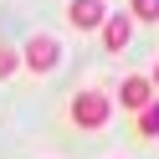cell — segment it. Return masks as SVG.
Returning a JSON list of instances; mask_svg holds the SVG:
<instances>
[{
	"instance_id": "6da1fadb",
	"label": "cell",
	"mask_w": 159,
	"mask_h": 159,
	"mask_svg": "<svg viewBox=\"0 0 159 159\" xmlns=\"http://www.w3.org/2000/svg\"><path fill=\"white\" fill-rule=\"evenodd\" d=\"M108 118H113V98L103 93V87H77L72 103H67V123L82 128V134H103Z\"/></svg>"
},
{
	"instance_id": "7a4b0ae2",
	"label": "cell",
	"mask_w": 159,
	"mask_h": 159,
	"mask_svg": "<svg viewBox=\"0 0 159 159\" xmlns=\"http://www.w3.org/2000/svg\"><path fill=\"white\" fill-rule=\"evenodd\" d=\"M21 52V72H31V77H52L57 67H62V41H57L52 31H36L26 46H16Z\"/></svg>"
},
{
	"instance_id": "3957f363",
	"label": "cell",
	"mask_w": 159,
	"mask_h": 159,
	"mask_svg": "<svg viewBox=\"0 0 159 159\" xmlns=\"http://www.w3.org/2000/svg\"><path fill=\"white\" fill-rule=\"evenodd\" d=\"M108 21V0H67V26L72 31H98Z\"/></svg>"
},
{
	"instance_id": "277c9868",
	"label": "cell",
	"mask_w": 159,
	"mask_h": 159,
	"mask_svg": "<svg viewBox=\"0 0 159 159\" xmlns=\"http://www.w3.org/2000/svg\"><path fill=\"white\" fill-rule=\"evenodd\" d=\"M113 103H123L128 113H144V108L154 103V87H149V77H139V72H128L123 82H118V93H113Z\"/></svg>"
},
{
	"instance_id": "5b68a950",
	"label": "cell",
	"mask_w": 159,
	"mask_h": 159,
	"mask_svg": "<svg viewBox=\"0 0 159 159\" xmlns=\"http://www.w3.org/2000/svg\"><path fill=\"white\" fill-rule=\"evenodd\" d=\"M98 31H103V52H113V57L128 52V41H134V21H128V11H123V16H108Z\"/></svg>"
},
{
	"instance_id": "8992f818",
	"label": "cell",
	"mask_w": 159,
	"mask_h": 159,
	"mask_svg": "<svg viewBox=\"0 0 159 159\" xmlns=\"http://www.w3.org/2000/svg\"><path fill=\"white\" fill-rule=\"evenodd\" d=\"M134 128H139V139H159V98L144 108V113H134Z\"/></svg>"
},
{
	"instance_id": "52a82bcc",
	"label": "cell",
	"mask_w": 159,
	"mask_h": 159,
	"mask_svg": "<svg viewBox=\"0 0 159 159\" xmlns=\"http://www.w3.org/2000/svg\"><path fill=\"white\" fill-rule=\"evenodd\" d=\"M128 21L154 26V21H159V0H128Z\"/></svg>"
},
{
	"instance_id": "ba28073f",
	"label": "cell",
	"mask_w": 159,
	"mask_h": 159,
	"mask_svg": "<svg viewBox=\"0 0 159 159\" xmlns=\"http://www.w3.org/2000/svg\"><path fill=\"white\" fill-rule=\"evenodd\" d=\"M16 72H21V52H16V46H5V41H0V82H11Z\"/></svg>"
},
{
	"instance_id": "9c48e42d",
	"label": "cell",
	"mask_w": 159,
	"mask_h": 159,
	"mask_svg": "<svg viewBox=\"0 0 159 159\" xmlns=\"http://www.w3.org/2000/svg\"><path fill=\"white\" fill-rule=\"evenodd\" d=\"M149 87H154V93H159V62H154V72H149Z\"/></svg>"
}]
</instances>
